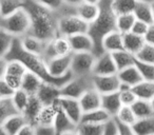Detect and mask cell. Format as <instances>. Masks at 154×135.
I'll return each instance as SVG.
<instances>
[{
    "instance_id": "6da1fadb",
    "label": "cell",
    "mask_w": 154,
    "mask_h": 135,
    "mask_svg": "<svg viewBox=\"0 0 154 135\" xmlns=\"http://www.w3.org/2000/svg\"><path fill=\"white\" fill-rule=\"evenodd\" d=\"M24 9L28 11L31 19V34L43 41H50L58 35V13L41 5L35 0H24Z\"/></svg>"
},
{
    "instance_id": "7a4b0ae2",
    "label": "cell",
    "mask_w": 154,
    "mask_h": 135,
    "mask_svg": "<svg viewBox=\"0 0 154 135\" xmlns=\"http://www.w3.org/2000/svg\"><path fill=\"white\" fill-rule=\"evenodd\" d=\"M5 58L7 59L20 60L26 66V69L29 71L37 74L43 81L56 84V86L60 87V88L73 76V74L70 72V73L66 74V76H63L61 78L52 77L49 74V72H48L47 62L41 57V55H36V54H32L24 51L21 48V45H20L19 38H17V37H15V39H14L13 45H12L9 54L5 56Z\"/></svg>"
},
{
    "instance_id": "3957f363",
    "label": "cell",
    "mask_w": 154,
    "mask_h": 135,
    "mask_svg": "<svg viewBox=\"0 0 154 135\" xmlns=\"http://www.w3.org/2000/svg\"><path fill=\"white\" fill-rule=\"evenodd\" d=\"M112 0H99L98 16L89 23L88 34L91 36L94 42L93 53L96 56L103 53L101 48L103 38L112 31L116 30V14L111 7Z\"/></svg>"
},
{
    "instance_id": "277c9868",
    "label": "cell",
    "mask_w": 154,
    "mask_h": 135,
    "mask_svg": "<svg viewBox=\"0 0 154 135\" xmlns=\"http://www.w3.org/2000/svg\"><path fill=\"white\" fill-rule=\"evenodd\" d=\"M0 26H2L5 31H8L14 37L20 38L28 34L30 31V15L23 7L7 17L0 18Z\"/></svg>"
},
{
    "instance_id": "5b68a950",
    "label": "cell",
    "mask_w": 154,
    "mask_h": 135,
    "mask_svg": "<svg viewBox=\"0 0 154 135\" xmlns=\"http://www.w3.org/2000/svg\"><path fill=\"white\" fill-rule=\"evenodd\" d=\"M89 23L77 16L75 12L58 15L57 31L58 35L70 37L72 35L88 32Z\"/></svg>"
},
{
    "instance_id": "8992f818",
    "label": "cell",
    "mask_w": 154,
    "mask_h": 135,
    "mask_svg": "<svg viewBox=\"0 0 154 135\" xmlns=\"http://www.w3.org/2000/svg\"><path fill=\"white\" fill-rule=\"evenodd\" d=\"M92 88V74L72 76L60 88V96H66L78 99L86 91L90 90Z\"/></svg>"
},
{
    "instance_id": "52a82bcc",
    "label": "cell",
    "mask_w": 154,
    "mask_h": 135,
    "mask_svg": "<svg viewBox=\"0 0 154 135\" xmlns=\"http://www.w3.org/2000/svg\"><path fill=\"white\" fill-rule=\"evenodd\" d=\"M96 55L93 52H72L71 73L73 76L92 74Z\"/></svg>"
},
{
    "instance_id": "ba28073f",
    "label": "cell",
    "mask_w": 154,
    "mask_h": 135,
    "mask_svg": "<svg viewBox=\"0 0 154 135\" xmlns=\"http://www.w3.org/2000/svg\"><path fill=\"white\" fill-rule=\"evenodd\" d=\"M28 71L26 66L18 59H8L7 69L3 76V79L7 81L14 90L19 89L21 86V80L26 72Z\"/></svg>"
},
{
    "instance_id": "9c48e42d",
    "label": "cell",
    "mask_w": 154,
    "mask_h": 135,
    "mask_svg": "<svg viewBox=\"0 0 154 135\" xmlns=\"http://www.w3.org/2000/svg\"><path fill=\"white\" fill-rule=\"evenodd\" d=\"M71 60H72V53L55 56L47 61L48 72L54 78L63 77L71 72Z\"/></svg>"
},
{
    "instance_id": "30bf717a",
    "label": "cell",
    "mask_w": 154,
    "mask_h": 135,
    "mask_svg": "<svg viewBox=\"0 0 154 135\" xmlns=\"http://www.w3.org/2000/svg\"><path fill=\"white\" fill-rule=\"evenodd\" d=\"M93 88L98 91L100 94H107L118 91L120 86V80L116 74L110 75H94L92 74Z\"/></svg>"
},
{
    "instance_id": "8fae6325",
    "label": "cell",
    "mask_w": 154,
    "mask_h": 135,
    "mask_svg": "<svg viewBox=\"0 0 154 135\" xmlns=\"http://www.w3.org/2000/svg\"><path fill=\"white\" fill-rule=\"evenodd\" d=\"M117 73V68L109 52H103V54L96 56L94 66L92 69V74L94 75H110Z\"/></svg>"
},
{
    "instance_id": "7c38bea8",
    "label": "cell",
    "mask_w": 154,
    "mask_h": 135,
    "mask_svg": "<svg viewBox=\"0 0 154 135\" xmlns=\"http://www.w3.org/2000/svg\"><path fill=\"white\" fill-rule=\"evenodd\" d=\"M76 126L77 124L64 113L63 110H62L59 106L57 112H56V115H55L54 122H53V127H54V129H55L56 134L57 135L76 134V133H75Z\"/></svg>"
},
{
    "instance_id": "4fadbf2b",
    "label": "cell",
    "mask_w": 154,
    "mask_h": 135,
    "mask_svg": "<svg viewBox=\"0 0 154 135\" xmlns=\"http://www.w3.org/2000/svg\"><path fill=\"white\" fill-rule=\"evenodd\" d=\"M58 103L60 108L63 110V112L75 122V124H79L82 119V110L79 105V101L76 98L66 96H59L58 98Z\"/></svg>"
},
{
    "instance_id": "5bb4252c",
    "label": "cell",
    "mask_w": 154,
    "mask_h": 135,
    "mask_svg": "<svg viewBox=\"0 0 154 135\" xmlns=\"http://www.w3.org/2000/svg\"><path fill=\"white\" fill-rule=\"evenodd\" d=\"M36 96L42 103L43 106L54 103L60 96V87L50 82L43 81L36 93Z\"/></svg>"
},
{
    "instance_id": "9a60e30c",
    "label": "cell",
    "mask_w": 154,
    "mask_h": 135,
    "mask_svg": "<svg viewBox=\"0 0 154 135\" xmlns=\"http://www.w3.org/2000/svg\"><path fill=\"white\" fill-rule=\"evenodd\" d=\"M68 38L72 52H93L94 50V42L88 32L72 35Z\"/></svg>"
},
{
    "instance_id": "2e32d148",
    "label": "cell",
    "mask_w": 154,
    "mask_h": 135,
    "mask_svg": "<svg viewBox=\"0 0 154 135\" xmlns=\"http://www.w3.org/2000/svg\"><path fill=\"white\" fill-rule=\"evenodd\" d=\"M79 105L82 107V113L91 110L101 108V94L94 88L86 91L82 96L78 98Z\"/></svg>"
},
{
    "instance_id": "e0dca14e",
    "label": "cell",
    "mask_w": 154,
    "mask_h": 135,
    "mask_svg": "<svg viewBox=\"0 0 154 135\" xmlns=\"http://www.w3.org/2000/svg\"><path fill=\"white\" fill-rule=\"evenodd\" d=\"M26 122L28 121H26L23 114L20 112H16V113L10 115L8 118H5L0 126L5 131V135H17L22 126Z\"/></svg>"
},
{
    "instance_id": "ac0fdd59",
    "label": "cell",
    "mask_w": 154,
    "mask_h": 135,
    "mask_svg": "<svg viewBox=\"0 0 154 135\" xmlns=\"http://www.w3.org/2000/svg\"><path fill=\"white\" fill-rule=\"evenodd\" d=\"M101 48L103 52L113 53L115 51L124 50V43H122V34L117 30L108 33L101 41Z\"/></svg>"
},
{
    "instance_id": "d6986e66",
    "label": "cell",
    "mask_w": 154,
    "mask_h": 135,
    "mask_svg": "<svg viewBox=\"0 0 154 135\" xmlns=\"http://www.w3.org/2000/svg\"><path fill=\"white\" fill-rule=\"evenodd\" d=\"M19 42L24 51L32 54H36V55L42 54L45 45V41L41 40V39L37 38V37L33 36L31 34H26L24 36L20 37Z\"/></svg>"
},
{
    "instance_id": "ffe728a7",
    "label": "cell",
    "mask_w": 154,
    "mask_h": 135,
    "mask_svg": "<svg viewBox=\"0 0 154 135\" xmlns=\"http://www.w3.org/2000/svg\"><path fill=\"white\" fill-rule=\"evenodd\" d=\"M42 107H43L42 103L39 100V98L36 96V94L30 95L28 103H26V108H24L21 113L23 114V116L26 117V121L35 126V124H36V118H37V116H38L39 112H40V110L42 109Z\"/></svg>"
},
{
    "instance_id": "44dd1931",
    "label": "cell",
    "mask_w": 154,
    "mask_h": 135,
    "mask_svg": "<svg viewBox=\"0 0 154 135\" xmlns=\"http://www.w3.org/2000/svg\"><path fill=\"white\" fill-rule=\"evenodd\" d=\"M122 101L118 91L107 94H101V108L105 109L111 116H115L122 108Z\"/></svg>"
},
{
    "instance_id": "7402d4cb",
    "label": "cell",
    "mask_w": 154,
    "mask_h": 135,
    "mask_svg": "<svg viewBox=\"0 0 154 135\" xmlns=\"http://www.w3.org/2000/svg\"><path fill=\"white\" fill-rule=\"evenodd\" d=\"M99 7L97 3H91L84 1L82 5L75 8V14L79 16L82 20L90 23L98 16Z\"/></svg>"
},
{
    "instance_id": "603a6c76",
    "label": "cell",
    "mask_w": 154,
    "mask_h": 135,
    "mask_svg": "<svg viewBox=\"0 0 154 135\" xmlns=\"http://www.w3.org/2000/svg\"><path fill=\"white\" fill-rule=\"evenodd\" d=\"M117 76L122 84H128L130 87L135 86L136 84H138L139 81L143 80V77H141L138 70H137V68L134 64L117 71Z\"/></svg>"
},
{
    "instance_id": "cb8c5ba5",
    "label": "cell",
    "mask_w": 154,
    "mask_h": 135,
    "mask_svg": "<svg viewBox=\"0 0 154 135\" xmlns=\"http://www.w3.org/2000/svg\"><path fill=\"white\" fill-rule=\"evenodd\" d=\"M122 43H124V50L135 55L143 45L145 39L143 36L137 35L130 31L122 34Z\"/></svg>"
},
{
    "instance_id": "d4e9b609",
    "label": "cell",
    "mask_w": 154,
    "mask_h": 135,
    "mask_svg": "<svg viewBox=\"0 0 154 135\" xmlns=\"http://www.w3.org/2000/svg\"><path fill=\"white\" fill-rule=\"evenodd\" d=\"M42 82H43V80L41 79L37 74L33 73V72L28 70V71L26 72V74L23 75V77H22L20 88L26 91L28 94L34 95L37 93V91L40 88Z\"/></svg>"
},
{
    "instance_id": "484cf974",
    "label": "cell",
    "mask_w": 154,
    "mask_h": 135,
    "mask_svg": "<svg viewBox=\"0 0 154 135\" xmlns=\"http://www.w3.org/2000/svg\"><path fill=\"white\" fill-rule=\"evenodd\" d=\"M134 135H152L154 134V115L149 117L136 118L132 124Z\"/></svg>"
},
{
    "instance_id": "4316f807",
    "label": "cell",
    "mask_w": 154,
    "mask_h": 135,
    "mask_svg": "<svg viewBox=\"0 0 154 135\" xmlns=\"http://www.w3.org/2000/svg\"><path fill=\"white\" fill-rule=\"evenodd\" d=\"M59 108L58 100L54 103L49 106H43L40 110L38 116L36 118V124H48V126H53L54 118H55L56 112Z\"/></svg>"
},
{
    "instance_id": "83f0119b",
    "label": "cell",
    "mask_w": 154,
    "mask_h": 135,
    "mask_svg": "<svg viewBox=\"0 0 154 135\" xmlns=\"http://www.w3.org/2000/svg\"><path fill=\"white\" fill-rule=\"evenodd\" d=\"M137 98L151 100L154 97V80H141L132 87Z\"/></svg>"
},
{
    "instance_id": "f1b7e54d",
    "label": "cell",
    "mask_w": 154,
    "mask_h": 135,
    "mask_svg": "<svg viewBox=\"0 0 154 135\" xmlns=\"http://www.w3.org/2000/svg\"><path fill=\"white\" fill-rule=\"evenodd\" d=\"M135 18L141 21L147 22L148 24L153 23V12H152L151 3L149 2H143V1H137L136 5L133 11Z\"/></svg>"
},
{
    "instance_id": "f546056e",
    "label": "cell",
    "mask_w": 154,
    "mask_h": 135,
    "mask_svg": "<svg viewBox=\"0 0 154 135\" xmlns=\"http://www.w3.org/2000/svg\"><path fill=\"white\" fill-rule=\"evenodd\" d=\"M112 117L105 109L98 108V109L91 110L88 112H84L82 115V119L79 122H93V124H103L107 119Z\"/></svg>"
},
{
    "instance_id": "4dcf8cb0",
    "label": "cell",
    "mask_w": 154,
    "mask_h": 135,
    "mask_svg": "<svg viewBox=\"0 0 154 135\" xmlns=\"http://www.w3.org/2000/svg\"><path fill=\"white\" fill-rule=\"evenodd\" d=\"M133 112H134L136 118H143L153 116V108H152L151 101L146 100V99H139L137 98L134 103L131 105Z\"/></svg>"
},
{
    "instance_id": "1f68e13d",
    "label": "cell",
    "mask_w": 154,
    "mask_h": 135,
    "mask_svg": "<svg viewBox=\"0 0 154 135\" xmlns=\"http://www.w3.org/2000/svg\"><path fill=\"white\" fill-rule=\"evenodd\" d=\"M111 54L114 62H115L116 68H117V71L134 64L135 55L131 54L130 52L126 51V50H119V51H115Z\"/></svg>"
},
{
    "instance_id": "d6a6232c",
    "label": "cell",
    "mask_w": 154,
    "mask_h": 135,
    "mask_svg": "<svg viewBox=\"0 0 154 135\" xmlns=\"http://www.w3.org/2000/svg\"><path fill=\"white\" fill-rule=\"evenodd\" d=\"M52 47L54 49L56 56H61V55H66V54L72 53L71 50V45L69 42V38L62 35H57L56 37H54L51 40Z\"/></svg>"
},
{
    "instance_id": "836d02e7",
    "label": "cell",
    "mask_w": 154,
    "mask_h": 135,
    "mask_svg": "<svg viewBox=\"0 0 154 135\" xmlns=\"http://www.w3.org/2000/svg\"><path fill=\"white\" fill-rule=\"evenodd\" d=\"M103 124L93 122H79L77 124L75 133L80 135H103Z\"/></svg>"
},
{
    "instance_id": "e575fe53",
    "label": "cell",
    "mask_w": 154,
    "mask_h": 135,
    "mask_svg": "<svg viewBox=\"0 0 154 135\" xmlns=\"http://www.w3.org/2000/svg\"><path fill=\"white\" fill-rule=\"evenodd\" d=\"M136 20L133 13H126L116 15V30L122 34L130 32L134 21Z\"/></svg>"
},
{
    "instance_id": "d590c367",
    "label": "cell",
    "mask_w": 154,
    "mask_h": 135,
    "mask_svg": "<svg viewBox=\"0 0 154 135\" xmlns=\"http://www.w3.org/2000/svg\"><path fill=\"white\" fill-rule=\"evenodd\" d=\"M23 5L24 0H0V18L11 15Z\"/></svg>"
},
{
    "instance_id": "8d00e7d4",
    "label": "cell",
    "mask_w": 154,
    "mask_h": 135,
    "mask_svg": "<svg viewBox=\"0 0 154 135\" xmlns=\"http://www.w3.org/2000/svg\"><path fill=\"white\" fill-rule=\"evenodd\" d=\"M137 0H112L111 7L116 15L133 13Z\"/></svg>"
},
{
    "instance_id": "74e56055",
    "label": "cell",
    "mask_w": 154,
    "mask_h": 135,
    "mask_svg": "<svg viewBox=\"0 0 154 135\" xmlns=\"http://www.w3.org/2000/svg\"><path fill=\"white\" fill-rule=\"evenodd\" d=\"M15 37L0 26V57H5L13 45Z\"/></svg>"
},
{
    "instance_id": "f35d334b",
    "label": "cell",
    "mask_w": 154,
    "mask_h": 135,
    "mask_svg": "<svg viewBox=\"0 0 154 135\" xmlns=\"http://www.w3.org/2000/svg\"><path fill=\"white\" fill-rule=\"evenodd\" d=\"M29 97H30V94H28V93L24 90H22L21 88L16 89V90L14 91L11 99H12V103H13L14 107H15V109L17 110V112L21 113V112L23 111L26 103H28Z\"/></svg>"
},
{
    "instance_id": "ab89813d",
    "label": "cell",
    "mask_w": 154,
    "mask_h": 135,
    "mask_svg": "<svg viewBox=\"0 0 154 135\" xmlns=\"http://www.w3.org/2000/svg\"><path fill=\"white\" fill-rule=\"evenodd\" d=\"M118 94H119V98L122 106H131L137 99L136 95L132 90V87L122 84V82H120L119 89H118Z\"/></svg>"
},
{
    "instance_id": "60d3db41",
    "label": "cell",
    "mask_w": 154,
    "mask_h": 135,
    "mask_svg": "<svg viewBox=\"0 0 154 135\" xmlns=\"http://www.w3.org/2000/svg\"><path fill=\"white\" fill-rule=\"evenodd\" d=\"M134 66L137 68L139 74L141 75L143 80H154V64L143 62L140 60H134Z\"/></svg>"
},
{
    "instance_id": "b9f144b4",
    "label": "cell",
    "mask_w": 154,
    "mask_h": 135,
    "mask_svg": "<svg viewBox=\"0 0 154 135\" xmlns=\"http://www.w3.org/2000/svg\"><path fill=\"white\" fill-rule=\"evenodd\" d=\"M135 58L140 61L154 64V45L145 42L140 50L135 54Z\"/></svg>"
},
{
    "instance_id": "7bdbcfd3",
    "label": "cell",
    "mask_w": 154,
    "mask_h": 135,
    "mask_svg": "<svg viewBox=\"0 0 154 135\" xmlns=\"http://www.w3.org/2000/svg\"><path fill=\"white\" fill-rule=\"evenodd\" d=\"M16 112L17 110L14 107L11 98H0V124H2L5 118Z\"/></svg>"
},
{
    "instance_id": "ee69618b",
    "label": "cell",
    "mask_w": 154,
    "mask_h": 135,
    "mask_svg": "<svg viewBox=\"0 0 154 135\" xmlns=\"http://www.w3.org/2000/svg\"><path fill=\"white\" fill-rule=\"evenodd\" d=\"M115 117L118 118L119 120H122V121L126 122V124H131V126L136 120V116H135L131 106H122V108L117 112Z\"/></svg>"
},
{
    "instance_id": "f6af8a7d",
    "label": "cell",
    "mask_w": 154,
    "mask_h": 135,
    "mask_svg": "<svg viewBox=\"0 0 154 135\" xmlns=\"http://www.w3.org/2000/svg\"><path fill=\"white\" fill-rule=\"evenodd\" d=\"M103 135H118L117 126H116V120L114 116L110 117L103 122Z\"/></svg>"
},
{
    "instance_id": "bcb514c9",
    "label": "cell",
    "mask_w": 154,
    "mask_h": 135,
    "mask_svg": "<svg viewBox=\"0 0 154 135\" xmlns=\"http://www.w3.org/2000/svg\"><path fill=\"white\" fill-rule=\"evenodd\" d=\"M36 2L40 3L41 5L51 9L53 11H59L62 7H63V0H35Z\"/></svg>"
},
{
    "instance_id": "7dc6e473",
    "label": "cell",
    "mask_w": 154,
    "mask_h": 135,
    "mask_svg": "<svg viewBox=\"0 0 154 135\" xmlns=\"http://www.w3.org/2000/svg\"><path fill=\"white\" fill-rule=\"evenodd\" d=\"M116 120V126H117V132L118 135H134L133 134V130H132V126L126 122L122 121L118 118H116L114 116Z\"/></svg>"
},
{
    "instance_id": "c3c4849f",
    "label": "cell",
    "mask_w": 154,
    "mask_h": 135,
    "mask_svg": "<svg viewBox=\"0 0 154 135\" xmlns=\"http://www.w3.org/2000/svg\"><path fill=\"white\" fill-rule=\"evenodd\" d=\"M14 91L3 78H0V98H11Z\"/></svg>"
},
{
    "instance_id": "681fc988",
    "label": "cell",
    "mask_w": 154,
    "mask_h": 135,
    "mask_svg": "<svg viewBox=\"0 0 154 135\" xmlns=\"http://www.w3.org/2000/svg\"><path fill=\"white\" fill-rule=\"evenodd\" d=\"M148 26H149V24H148L147 22L136 19L134 21V23H133L131 32L135 33V34H137V35H140V36H143V35L146 34V32H147Z\"/></svg>"
},
{
    "instance_id": "f907efd6",
    "label": "cell",
    "mask_w": 154,
    "mask_h": 135,
    "mask_svg": "<svg viewBox=\"0 0 154 135\" xmlns=\"http://www.w3.org/2000/svg\"><path fill=\"white\" fill-rule=\"evenodd\" d=\"M53 126L48 124H35V135H55Z\"/></svg>"
},
{
    "instance_id": "816d5d0a",
    "label": "cell",
    "mask_w": 154,
    "mask_h": 135,
    "mask_svg": "<svg viewBox=\"0 0 154 135\" xmlns=\"http://www.w3.org/2000/svg\"><path fill=\"white\" fill-rule=\"evenodd\" d=\"M143 39H145V42L154 45V22L149 24L147 32L143 35Z\"/></svg>"
},
{
    "instance_id": "f5cc1de1",
    "label": "cell",
    "mask_w": 154,
    "mask_h": 135,
    "mask_svg": "<svg viewBox=\"0 0 154 135\" xmlns=\"http://www.w3.org/2000/svg\"><path fill=\"white\" fill-rule=\"evenodd\" d=\"M17 135H35V126L30 122H26L22 126Z\"/></svg>"
},
{
    "instance_id": "db71d44e",
    "label": "cell",
    "mask_w": 154,
    "mask_h": 135,
    "mask_svg": "<svg viewBox=\"0 0 154 135\" xmlns=\"http://www.w3.org/2000/svg\"><path fill=\"white\" fill-rule=\"evenodd\" d=\"M8 59L5 57H0V78H3L7 69Z\"/></svg>"
},
{
    "instance_id": "11a10c76",
    "label": "cell",
    "mask_w": 154,
    "mask_h": 135,
    "mask_svg": "<svg viewBox=\"0 0 154 135\" xmlns=\"http://www.w3.org/2000/svg\"><path fill=\"white\" fill-rule=\"evenodd\" d=\"M84 1L85 0H63V3L66 5H68V7L75 9L76 7H78L79 5H82Z\"/></svg>"
},
{
    "instance_id": "9f6ffc18",
    "label": "cell",
    "mask_w": 154,
    "mask_h": 135,
    "mask_svg": "<svg viewBox=\"0 0 154 135\" xmlns=\"http://www.w3.org/2000/svg\"><path fill=\"white\" fill-rule=\"evenodd\" d=\"M87 2H91V3H98L99 0H85Z\"/></svg>"
},
{
    "instance_id": "6f0895ef",
    "label": "cell",
    "mask_w": 154,
    "mask_h": 135,
    "mask_svg": "<svg viewBox=\"0 0 154 135\" xmlns=\"http://www.w3.org/2000/svg\"><path fill=\"white\" fill-rule=\"evenodd\" d=\"M137 1H143V2H149V3H151V2H153L154 0H137Z\"/></svg>"
},
{
    "instance_id": "680465c9",
    "label": "cell",
    "mask_w": 154,
    "mask_h": 135,
    "mask_svg": "<svg viewBox=\"0 0 154 135\" xmlns=\"http://www.w3.org/2000/svg\"><path fill=\"white\" fill-rule=\"evenodd\" d=\"M151 8H152V12H153V19H154V1L151 2Z\"/></svg>"
},
{
    "instance_id": "91938a15",
    "label": "cell",
    "mask_w": 154,
    "mask_h": 135,
    "mask_svg": "<svg viewBox=\"0 0 154 135\" xmlns=\"http://www.w3.org/2000/svg\"><path fill=\"white\" fill-rule=\"evenodd\" d=\"M150 101H151V105H152V108H153V112H154V97Z\"/></svg>"
}]
</instances>
